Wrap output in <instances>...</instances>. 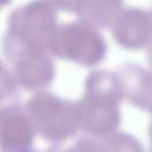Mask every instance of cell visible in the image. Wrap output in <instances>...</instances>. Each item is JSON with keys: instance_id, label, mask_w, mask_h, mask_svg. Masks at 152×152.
<instances>
[{"instance_id": "obj_1", "label": "cell", "mask_w": 152, "mask_h": 152, "mask_svg": "<svg viewBox=\"0 0 152 152\" xmlns=\"http://www.w3.org/2000/svg\"><path fill=\"white\" fill-rule=\"evenodd\" d=\"M2 152H38V151L30 148V147H11V148H7Z\"/></svg>"}]
</instances>
